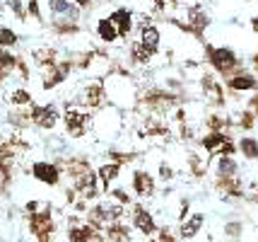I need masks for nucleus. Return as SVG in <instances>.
<instances>
[{"instance_id":"obj_24","label":"nucleus","mask_w":258,"mask_h":242,"mask_svg":"<svg viewBox=\"0 0 258 242\" xmlns=\"http://www.w3.org/2000/svg\"><path fill=\"white\" fill-rule=\"evenodd\" d=\"M203 225H205V216H203V213H191L188 218L181 223L179 237L181 240H193V237L203 230Z\"/></svg>"},{"instance_id":"obj_39","label":"nucleus","mask_w":258,"mask_h":242,"mask_svg":"<svg viewBox=\"0 0 258 242\" xmlns=\"http://www.w3.org/2000/svg\"><path fill=\"white\" fill-rule=\"evenodd\" d=\"M5 8L17 17V20H27V5H24V0H5Z\"/></svg>"},{"instance_id":"obj_20","label":"nucleus","mask_w":258,"mask_h":242,"mask_svg":"<svg viewBox=\"0 0 258 242\" xmlns=\"http://www.w3.org/2000/svg\"><path fill=\"white\" fill-rule=\"evenodd\" d=\"M48 29L56 36H78L82 34V22H73V20H66V17H51Z\"/></svg>"},{"instance_id":"obj_40","label":"nucleus","mask_w":258,"mask_h":242,"mask_svg":"<svg viewBox=\"0 0 258 242\" xmlns=\"http://www.w3.org/2000/svg\"><path fill=\"white\" fill-rule=\"evenodd\" d=\"M109 196L113 199V204H121V206H131V204H133V199H131V194H128L125 189H121V186H116V189H111V191H109Z\"/></svg>"},{"instance_id":"obj_32","label":"nucleus","mask_w":258,"mask_h":242,"mask_svg":"<svg viewBox=\"0 0 258 242\" xmlns=\"http://www.w3.org/2000/svg\"><path fill=\"white\" fill-rule=\"evenodd\" d=\"M236 148H239V155L246 158V160H258V138L253 136H241L236 140Z\"/></svg>"},{"instance_id":"obj_51","label":"nucleus","mask_w":258,"mask_h":242,"mask_svg":"<svg viewBox=\"0 0 258 242\" xmlns=\"http://www.w3.org/2000/svg\"><path fill=\"white\" fill-rule=\"evenodd\" d=\"M73 3H75L78 8H82V10H90V8H92V3H94V0H73Z\"/></svg>"},{"instance_id":"obj_15","label":"nucleus","mask_w":258,"mask_h":242,"mask_svg":"<svg viewBox=\"0 0 258 242\" xmlns=\"http://www.w3.org/2000/svg\"><path fill=\"white\" fill-rule=\"evenodd\" d=\"M186 22H188V27H191V36L203 39L213 20H210V15L203 10L201 5H193V8H188V12H186Z\"/></svg>"},{"instance_id":"obj_30","label":"nucleus","mask_w":258,"mask_h":242,"mask_svg":"<svg viewBox=\"0 0 258 242\" xmlns=\"http://www.w3.org/2000/svg\"><path fill=\"white\" fill-rule=\"evenodd\" d=\"M17 58L20 56H15L10 49H0V85L17 70Z\"/></svg>"},{"instance_id":"obj_22","label":"nucleus","mask_w":258,"mask_h":242,"mask_svg":"<svg viewBox=\"0 0 258 242\" xmlns=\"http://www.w3.org/2000/svg\"><path fill=\"white\" fill-rule=\"evenodd\" d=\"M152 56H155V54H152L147 46H143V41H140V39H135L133 44L128 46V63H131V66L143 68V66H147V63L152 61Z\"/></svg>"},{"instance_id":"obj_35","label":"nucleus","mask_w":258,"mask_h":242,"mask_svg":"<svg viewBox=\"0 0 258 242\" xmlns=\"http://www.w3.org/2000/svg\"><path fill=\"white\" fill-rule=\"evenodd\" d=\"M10 104H15V107H32L34 104L32 92H29V90H24V87L12 90L10 92Z\"/></svg>"},{"instance_id":"obj_9","label":"nucleus","mask_w":258,"mask_h":242,"mask_svg":"<svg viewBox=\"0 0 258 242\" xmlns=\"http://www.w3.org/2000/svg\"><path fill=\"white\" fill-rule=\"evenodd\" d=\"M56 162H58V167L63 170V174L70 177L73 182L94 170V167H92V162H90V158H85V155H63V158H58Z\"/></svg>"},{"instance_id":"obj_37","label":"nucleus","mask_w":258,"mask_h":242,"mask_svg":"<svg viewBox=\"0 0 258 242\" xmlns=\"http://www.w3.org/2000/svg\"><path fill=\"white\" fill-rule=\"evenodd\" d=\"M256 114L253 112H248V109H244V112H239V116H236V126H239V131H253L256 128Z\"/></svg>"},{"instance_id":"obj_45","label":"nucleus","mask_w":258,"mask_h":242,"mask_svg":"<svg viewBox=\"0 0 258 242\" xmlns=\"http://www.w3.org/2000/svg\"><path fill=\"white\" fill-rule=\"evenodd\" d=\"M157 242H179V235H174L171 228H159L157 230Z\"/></svg>"},{"instance_id":"obj_11","label":"nucleus","mask_w":258,"mask_h":242,"mask_svg":"<svg viewBox=\"0 0 258 242\" xmlns=\"http://www.w3.org/2000/svg\"><path fill=\"white\" fill-rule=\"evenodd\" d=\"M131 189H133V194L138 199H152L155 191H157V182H155V177L147 172V170L138 167L131 174Z\"/></svg>"},{"instance_id":"obj_52","label":"nucleus","mask_w":258,"mask_h":242,"mask_svg":"<svg viewBox=\"0 0 258 242\" xmlns=\"http://www.w3.org/2000/svg\"><path fill=\"white\" fill-rule=\"evenodd\" d=\"M150 3H152L157 10H164V8H167V0H150Z\"/></svg>"},{"instance_id":"obj_5","label":"nucleus","mask_w":258,"mask_h":242,"mask_svg":"<svg viewBox=\"0 0 258 242\" xmlns=\"http://www.w3.org/2000/svg\"><path fill=\"white\" fill-rule=\"evenodd\" d=\"M29 119H32V126L41 128V131H53L60 121V112L56 104H32Z\"/></svg>"},{"instance_id":"obj_17","label":"nucleus","mask_w":258,"mask_h":242,"mask_svg":"<svg viewBox=\"0 0 258 242\" xmlns=\"http://www.w3.org/2000/svg\"><path fill=\"white\" fill-rule=\"evenodd\" d=\"M121 172H123V165H118V162H104V165H99L97 167V177H99V186L104 194H109L111 191V182H116L118 177H121Z\"/></svg>"},{"instance_id":"obj_43","label":"nucleus","mask_w":258,"mask_h":242,"mask_svg":"<svg viewBox=\"0 0 258 242\" xmlns=\"http://www.w3.org/2000/svg\"><path fill=\"white\" fill-rule=\"evenodd\" d=\"M159 179H162V182H171V179H174V167H171V165H169V162H159Z\"/></svg>"},{"instance_id":"obj_13","label":"nucleus","mask_w":258,"mask_h":242,"mask_svg":"<svg viewBox=\"0 0 258 242\" xmlns=\"http://www.w3.org/2000/svg\"><path fill=\"white\" fill-rule=\"evenodd\" d=\"M73 189L78 191L80 199H85V201H97L101 196V186H99V177H97V170H92L87 172L85 177H80L73 182Z\"/></svg>"},{"instance_id":"obj_41","label":"nucleus","mask_w":258,"mask_h":242,"mask_svg":"<svg viewBox=\"0 0 258 242\" xmlns=\"http://www.w3.org/2000/svg\"><path fill=\"white\" fill-rule=\"evenodd\" d=\"M241 232H244V223H241V220H229V223H225V235L227 237L239 240V237H241Z\"/></svg>"},{"instance_id":"obj_48","label":"nucleus","mask_w":258,"mask_h":242,"mask_svg":"<svg viewBox=\"0 0 258 242\" xmlns=\"http://www.w3.org/2000/svg\"><path fill=\"white\" fill-rule=\"evenodd\" d=\"M181 138L183 140H191L193 138V128L188 124H181Z\"/></svg>"},{"instance_id":"obj_50","label":"nucleus","mask_w":258,"mask_h":242,"mask_svg":"<svg viewBox=\"0 0 258 242\" xmlns=\"http://www.w3.org/2000/svg\"><path fill=\"white\" fill-rule=\"evenodd\" d=\"M186 218H188V201L183 199V204H181V211H179V223H183Z\"/></svg>"},{"instance_id":"obj_28","label":"nucleus","mask_w":258,"mask_h":242,"mask_svg":"<svg viewBox=\"0 0 258 242\" xmlns=\"http://www.w3.org/2000/svg\"><path fill=\"white\" fill-rule=\"evenodd\" d=\"M32 58L36 66H41V68H51V66H56L58 61H60V54H58L53 46H41V49H34L32 51Z\"/></svg>"},{"instance_id":"obj_19","label":"nucleus","mask_w":258,"mask_h":242,"mask_svg":"<svg viewBox=\"0 0 258 242\" xmlns=\"http://www.w3.org/2000/svg\"><path fill=\"white\" fill-rule=\"evenodd\" d=\"M85 223H90L94 230L104 232V228L111 223L109 220V204H94V206H90V211L85 213Z\"/></svg>"},{"instance_id":"obj_1","label":"nucleus","mask_w":258,"mask_h":242,"mask_svg":"<svg viewBox=\"0 0 258 242\" xmlns=\"http://www.w3.org/2000/svg\"><path fill=\"white\" fill-rule=\"evenodd\" d=\"M203 58H205V63L213 68V73L217 78H222L227 80L229 75H234L236 70H241V58L236 54L234 49L229 46H215V44H203Z\"/></svg>"},{"instance_id":"obj_23","label":"nucleus","mask_w":258,"mask_h":242,"mask_svg":"<svg viewBox=\"0 0 258 242\" xmlns=\"http://www.w3.org/2000/svg\"><path fill=\"white\" fill-rule=\"evenodd\" d=\"M140 136L147 138V136H157V138H167L169 136V126L162 121V116H147L143 121V128H140Z\"/></svg>"},{"instance_id":"obj_12","label":"nucleus","mask_w":258,"mask_h":242,"mask_svg":"<svg viewBox=\"0 0 258 242\" xmlns=\"http://www.w3.org/2000/svg\"><path fill=\"white\" fill-rule=\"evenodd\" d=\"M225 87L232 94H241V92H256L258 90V75L248 73V70H236L234 75H229L225 80Z\"/></svg>"},{"instance_id":"obj_16","label":"nucleus","mask_w":258,"mask_h":242,"mask_svg":"<svg viewBox=\"0 0 258 242\" xmlns=\"http://www.w3.org/2000/svg\"><path fill=\"white\" fill-rule=\"evenodd\" d=\"M215 189L220 194H225L227 199H244V182L241 177H215Z\"/></svg>"},{"instance_id":"obj_53","label":"nucleus","mask_w":258,"mask_h":242,"mask_svg":"<svg viewBox=\"0 0 258 242\" xmlns=\"http://www.w3.org/2000/svg\"><path fill=\"white\" fill-rule=\"evenodd\" d=\"M251 66H253V73H258V54L251 56Z\"/></svg>"},{"instance_id":"obj_42","label":"nucleus","mask_w":258,"mask_h":242,"mask_svg":"<svg viewBox=\"0 0 258 242\" xmlns=\"http://www.w3.org/2000/svg\"><path fill=\"white\" fill-rule=\"evenodd\" d=\"M27 17H32L36 22H44V17H41V0H27Z\"/></svg>"},{"instance_id":"obj_54","label":"nucleus","mask_w":258,"mask_h":242,"mask_svg":"<svg viewBox=\"0 0 258 242\" xmlns=\"http://www.w3.org/2000/svg\"><path fill=\"white\" fill-rule=\"evenodd\" d=\"M251 29L258 34V17H253V20H251Z\"/></svg>"},{"instance_id":"obj_2","label":"nucleus","mask_w":258,"mask_h":242,"mask_svg":"<svg viewBox=\"0 0 258 242\" xmlns=\"http://www.w3.org/2000/svg\"><path fill=\"white\" fill-rule=\"evenodd\" d=\"M183 100H186V97L181 92H171L167 87H147V90L140 92L138 104H140L143 109H147L152 116H164V114H169L171 109H179Z\"/></svg>"},{"instance_id":"obj_14","label":"nucleus","mask_w":258,"mask_h":242,"mask_svg":"<svg viewBox=\"0 0 258 242\" xmlns=\"http://www.w3.org/2000/svg\"><path fill=\"white\" fill-rule=\"evenodd\" d=\"M46 8L51 17H66L73 22H82V8H78L73 0H46Z\"/></svg>"},{"instance_id":"obj_55","label":"nucleus","mask_w":258,"mask_h":242,"mask_svg":"<svg viewBox=\"0 0 258 242\" xmlns=\"http://www.w3.org/2000/svg\"><path fill=\"white\" fill-rule=\"evenodd\" d=\"M236 242H239V240H236Z\"/></svg>"},{"instance_id":"obj_6","label":"nucleus","mask_w":258,"mask_h":242,"mask_svg":"<svg viewBox=\"0 0 258 242\" xmlns=\"http://www.w3.org/2000/svg\"><path fill=\"white\" fill-rule=\"evenodd\" d=\"M109 102V94H106V85L104 80H90L82 85V94H80V104L85 109H104Z\"/></svg>"},{"instance_id":"obj_34","label":"nucleus","mask_w":258,"mask_h":242,"mask_svg":"<svg viewBox=\"0 0 258 242\" xmlns=\"http://www.w3.org/2000/svg\"><path fill=\"white\" fill-rule=\"evenodd\" d=\"M106 155H109V160L111 162H118V165H123V167L138 160V153H131V150H118V148L106 150Z\"/></svg>"},{"instance_id":"obj_26","label":"nucleus","mask_w":258,"mask_h":242,"mask_svg":"<svg viewBox=\"0 0 258 242\" xmlns=\"http://www.w3.org/2000/svg\"><path fill=\"white\" fill-rule=\"evenodd\" d=\"M215 177H239V162L236 158H227V155H217L213 162Z\"/></svg>"},{"instance_id":"obj_47","label":"nucleus","mask_w":258,"mask_h":242,"mask_svg":"<svg viewBox=\"0 0 258 242\" xmlns=\"http://www.w3.org/2000/svg\"><path fill=\"white\" fill-rule=\"evenodd\" d=\"M246 109H248V112H253V114H256V119H258V92H253L251 97H248Z\"/></svg>"},{"instance_id":"obj_7","label":"nucleus","mask_w":258,"mask_h":242,"mask_svg":"<svg viewBox=\"0 0 258 242\" xmlns=\"http://www.w3.org/2000/svg\"><path fill=\"white\" fill-rule=\"evenodd\" d=\"M75 70V66H73V61L70 58H60L56 66H51V68L44 70V78H41V87H44L46 92H51V90H56V87H60L63 82L70 78V73Z\"/></svg>"},{"instance_id":"obj_3","label":"nucleus","mask_w":258,"mask_h":242,"mask_svg":"<svg viewBox=\"0 0 258 242\" xmlns=\"http://www.w3.org/2000/svg\"><path fill=\"white\" fill-rule=\"evenodd\" d=\"M27 228L32 232L36 242H53L56 235V223H53V211L51 206H41V211L27 216Z\"/></svg>"},{"instance_id":"obj_49","label":"nucleus","mask_w":258,"mask_h":242,"mask_svg":"<svg viewBox=\"0 0 258 242\" xmlns=\"http://www.w3.org/2000/svg\"><path fill=\"white\" fill-rule=\"evenodd\" d=\"M24 211H27V216H29V213H36V211H41V204H39V201H27Z\"/></svg>"},{"instance_id":"obj_46","label":"nucleus","mask_w":258,"mask_h":242,"mask_svg":"<svg viewBox=\"0 0 258 242\" xmlns=\"http://www.w3.org/2000/svg\"><path fill=\"white\" fill-rule=\"evenodd\" d=\"M17 70H20V78L22 80H29V66H27V58L24 56L17 58Z\"/></svg>"},{"instance_id":"obj_8","label":"nucleus","mask_w":258,"mask_h":242,"mask_svg":"<svg viewBox=\"0 0 258 242\" xmlns=\"http://www.w3.org/2000/svg\"><path fill=\"white\" fill-rule=\"evenodd\" d=\"M29 172H32V177L36 182H41L46 186H58L60 184V177H63V170L53 160H36Z\"/></svg>"},{"instance_id":"obj_36","label":"nucleus","mask_w":258,"mask_h":242,"mask_svg":"<svg viewBox=\"0 0 258 242\" xmlns=\"http://www.w3.org/2000/svg\"><path fill=\"white\" fill-rule=\"evenodd\" d=\"M20 44V34L10 27H0V49H15Z\"/></svg>"},{"instance_id":"obj_10","label":"nucleus","mask_w":258,"mask_h":242,"mask_svg":"<svg viewBox=\"0 0 258 242\" xmlns=\"http://www.w3.org/2000/svg\"><path fill=\"white\" fill-rule=\"evenodd\" d=\"M133 211H131V223H133V228L138 232H143L145 237H152V235H157V220H155V216L147 211L143 204H135V206H131Z\"/></svg>"},{"instance_id":"obj_27","label":"nucleus","mask_w":258,"mask_h":242,"mask_svg":"<svg viewBox=\"0 0 258 242\" xmlns=\"http://www.w3.org/2000/svg\"><path fill=\"white\" fill-rule=\"evenodd\" d=\"M104 237L109 242H128L131 240V225H125L123 220H113L104 228Z\"/></svg>"},{"instance_id":"obj_18","label":"nucleus","mask_w":258,"mask_h":242,"mask_svg":"<svg viewBox=\"0 0 258 242\" xmlns=\"http://www.w3.org/2000/svg\"><path fill=\"white\" fill-rule=\"evenodd\" d=\"M229 138H232V133H227V131H208V133H203L201 138H198V146L208 155H217V150L222 148Z\"/></svg>"},{"instance_id":"obj_33","label":"nucleus","mask_w":258,"mask_h":242,"mask_svg":"<svg viewBox=\"0 0 258 242\" xmlns=\"http://www.w3.org/2000/svg\"><path fill=\"white\" fill-rule=\"evenodd\" d=\"M229 126H232V121L220 112H210L205 116V128L208 131H229Z\"/></svg>"},{"instance_id":"obj_4","label":"nucleus","mask_w":258,"mask_h":242,"mask_svg":"<svg viewBox=\"0 0 258 242\" xmlns=\"http://www.w3.org/2000/svg\"><path fill=\"white\" fill-rule=\"evenodd\" d=\"M63 126L70 138H85L92 128V114L85 107H68L63 112Z\"/></svg>"},{"instance_id":"obj_29","label":"nucleus","mask_w":258,"mask_h":242,"mask_svg":"<svg viewBox=\"0 0 258 242\" xmlns=\"http://www.w3.org/2000/svg\"><path fill=\"white\" fill-rule=\"evenodd\" d=\"M97 36L101 44H113L118 41V27L111 22V17H101L97 20Z\"/></svg>"},{"instance_id":"obj_44","label":"nucleus","mask_w":258,"mask_h":242,"mask_svg":"<svg viewBox=\"0 0 258 242\" xmlns=\"http://www.w3.org/2000/svg\"><path fill=\"white\" fill-rule=\"evenodd\" d=\"M236 153H239V148H236V140L234 138H229L222 148L217 150V155H227V158H234Z\"/></svg>"},{"instance_id":"obj_21","label":"nucleus","mask_w":258,"mask_h":242,"mask_svg":"<svg viewBox=\"0 0 258 242\" xmlns=\"http://www.w3.org/2000/svg\"><path fill=\"white\" fill-rule=\"evenodd\" d=\"M109 17H111V22L118 27V39H128L131 32H133V10H128V8H116Z\"/></svg>"},{"instance_id":"obj_25","label":"nucleus","mask_w":258,"mask_h":242,"mask_svg":"<svg viewBox=\"0 0 258 242\" xmlns=\"http://www.w3.org/2000/svg\"><path fill=\"white\" fill-rule=\"evenodd\" d=\"M140 41H143V46H147L152 54H157L159 51V44H162V34H159V29L155 24L150 22H143L140 24V36H138Z\"/></svg>"},{"instance_id":"obj_31","label":"nucleus","mask_w":258,"mask_h":242,"mask_svg":"<svg viewBox=\"0 0 258 242\" xmlns=\"http://www.w3.org/2000/svg\"><path fill=\"white\" fill-rule=\"evenodd\" d=\"M208 167H210L208 158H201V153H188V172H191V177L203 179L208 174Z\"/></svg>"},{"instance_id":"obj_38","label":"nucleus","mask_w":258,"mask_h":242,"mask_svg":"<svg viewBox=\"0 0 258 242\" xmlns=\"http://www.w3.org/2000/svg\"><path fill=\"white\" fill-rule=\"evenodd\" d=\"M8 121H10V124L17 128V131H24V128L32 124V119H29V112H22V109H17V112H10Z\"/></svg>"}]
</instances>
